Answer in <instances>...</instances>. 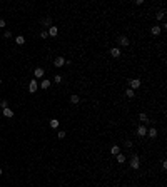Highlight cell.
Segmentation results:
<instances>
[{"label": "cell", "instance_id": "1", "mask_svg": "<svg viewBox=\"0 0 167 187\" xmlns=\"http://www.w3.org/2000/svg\"><path fill=\"white\" fill-rule=\"evenodd\" d=\"M140 84H142V82H140L139 79H132V80H129V85H130L129 89L135 90V89H139V87H140Z\"/></svg>", "mask_w": 167, "mask_h": 187}, {"label": "cell", "instance_id": "2", "mask_svg": "<svg viewBox=\"0 0 167 187\" xmlns=\"http://www.w3.org/2000/svg\"><path fill=\"white\" fill-rule=\"evenodd\" d=\"M139 157L137 155H132V159H130V167L132 169H139Z\"/></svg>", "mask_w": 167, "mask_h": 187}, {"label": "cell", "instance_id": "3", "mask_svg": "<svg viewBox=\"0 0 167 187\" xmlns=\"http://www.w3.org/2000/svg\"><path fill=\"white\" fill-rule=\"evenodd\" d=\"M117 44H119V45H124V47H127V45L130 44V42H129V39H127V37H124V35H120V37L117 39Z\"/></svg>", "mask_w": 167, "mask_h": 187}, {"label": "cell", "instance_id": "4", "mask_svg": "<svg viewBox=\"0 0 167 187\" xmlns=\"http://www.w3.org/2000/svg\"><path fill=\"white\" fill-rule=\"evenodd\" d=\"M44 74H45V70L42 69V67H37L35 70H33V75H35V79H40V77H44Z\"/></svg>", "mask_w": 167, "mask_h": 187}, {"label": "cell", "instance_id": "5", "mask_svg": "<svg viewBox=\"0 0 167 187\" xmlns=\"http://www.w3.org/2000/svg\"><path fill=\"white\" fill-rule=\"evenodd\" d=\"M28 90H30V94L37 92V80H30V84H28Z\"/></svg>", "mask_w": 167, "mask_h": 187}, {"label": "cell", "instance_id": "6", "mask_svg": "<svg viewBox=\"0 0 167 187\" xmlns=\"http://www.w3.org/2000/svg\"><path fill=\"white\" fill-rule=\"evenodd\" d=\"M47 33H49L50 37H57V33H59V28H57V27H52V25H50L49 30H47Z\"/></svg>", "mask_w": 167, "mask_h": 187}, {"label": "cell", "instance_id": "7", "mask_svg": "<svg viewBox=\"0 0 167 187\" xmlns=\"http://www.w3.org/2000/svg\"><path fill=\"white\" fill-rule=\"evenodd\" d=\"M64 64H65V59H64V57H57L55 62H54L55 67H64Z\"/></svg>", "mask_w": 167, "mask_h": 187}, {"label": "cell", "instance_id": "8", "mask_svg": "<svg viewBox=\"0 0 167 187\" xmlns=\"http://www.w3.org/2000/svg\"><path fill=\"white\" fill-rule=\"evenodd\" d=\"M137 135H140V137H144V135H147V129H145L144 125H140L139 129H137Z\"/></svg>", "mask_w": 167, "mask_h": 187}, {"label": "cell", "instance_id": "9", "mask_svg": "<svg viewBox=\"0 0 167 187\" xmlns=\"http://www.w3.org/2000/svg\"><path fill=\"white\" fill-rule=\"evenodd\" d=\"M110 55L114 59H117V57H120V50L117 49V47H114V49H110Z\"/></svg>", "mask_w": 167, "mask_h": 187}, {"label": "cell", "instance_id": "10", "mask_svg": "<svg viewBox=\"0 0 167 187\" xmlns=\"http://www.w3.org/2000/svg\"><path fill=\"white\" fill-rule=\"evenodd\" d=\"M147 135H149L150 139H156V137H157V130L152 127V129H149V130H147Z\"/></svg>", "mask_w": 167, "mask_h": 187}, {"label": "cell", "instance_id": "11", "mask_svg": "<svg viewBox=\"0 0 167 187\" xmlns=\"http://www.w3.org/2000/svg\"><path fill=\"white\" fill-rule=\"evenodd\" d=\"M3 115H5V117H8V119H12V117H13V110L7 107V109H3Z\"/></svg>", "mask_w": 167, "mask_h": 187}, {"label": "cell", "instance_id": "12", "mask_svg": "<svg viewBox=\"0 0 167 187\" xmlns=\"http://www.w3.org/2000/svg\"><path fill=\"white\" fill-rule=\"evenodd\" d=\"M161 30H162V28L159 27V25H154V27L150 28V32H152V35H159V33H161Z\"/></svg>", "mask_w": 167, "mask_h": 187}, {"label": "cell", "instance_id": "13", "mask_svg": "<svg viewBox=\"0 0 167 187\" xmlns=\"http://www.w3.org/2000/svg\"><path fill=\"white\" fill-rule=\"evenodd\" d=\"M70 102H72V104H79V102H80V97H79L77 94H72V95H70Z\"/></svg>", "mask_w": 167, "mask_h": 187}, {"label": "cell", "instance_id": "14", "mask_svg": "<svg viewBox=\"0 0 167 187\" xmlns=\"http://www.w3.org/2000/svg\"><path fill=\"white\" fill-rule=\"evenodd\" d=\"M110 154H112V155H117V154H120V147H119V145H114V147L110 149Z\"/></svg>", "mask_w": 167, "mask_h": 187}, {"label": "cell", "instance_id": "15", "mask_svg": "<svg viewBox=\"0 0 167 187\" xmlns=\"http://www.w3.org/2000/svg\"><path fill=\"white\" fill-rule=\"evenodd\" d=\"M125 95H127L129 99H134V97H135V92H134L132 89H127V90H125Z\"/></svg>", "mask_w": 167, "mask_h": 187}, {"label": "cell", "instance_id": "16", "mask_svg": "<svg viewBox=\"0 0 167 187\" xmlns=\"http://www.w3.org/2000/svg\"><path fill=\"white\" fill-rule=\"evenodd\" d=\"M15 42H17V45H23L25 44V39H23V35H18L15 39Z\"/></svg>", "mask_w": 167, "mask_h": 187}, {"label": "cell", "instance_id": "17", "mask_svg": "<svg viewBox=\"0 0 167 187\" xmlns=\"http://www.w3.org/2000/svg\"><path fill=\"white\" fill-rule=\"evenodd\" d=\"M117 162H119V164H124V162H125V155L117 154Z\"/></svg>", "mask_w": 167, "mask_h": 187}, {"label": "cell", "instance_id": "18", "mask_svg": "<svg viewBox=\"0 0 167 187\" xmlns=\"http://www.w3.org/2000/svg\"><path fill=\"white\" fill-rule=\"evenodd\" d=\"M50 127H52V129H57V127H59V120H57V119H52V120H50Z\"/></svg>", "mask_w": 167, "mask_h": 187}, {"label": "cell", "instance_id": "19", "mask_svg": "<svg viewBox=\"0 0 167 187\" xmlns=\"http://www.w3.org/2000/svg\"><path fill=\"white\" fill-rule=\"evenodd\" d=\"M40 87H42V89H49V87H50V80H42Z\"/></svg>", "mask_w": 167, "mask_h": 187}, {"label": "cell", "instance_id": "20", "mask_svg": "<svg viewBox=\"0 0 167 187\" xmlns=\"http://www.w3.org/2000/svg\"><path fill=\"white\" fill-rule=\"evenodd\" d=\"M139 119H140L142 122H147V115H145L144 112H140V114H139Z\"/></svg>", "mask_w": 167, "mask_h": 187}, {"label": "cell", "instance_id": "21", "mask_svg": "<svg viewBox=\"0 0 167 187\" xmlns=\"http://www.w3.org/2000/svg\"><path fill=\"white\" fill-rule=\"evenodd\" d=\"M54 82H55V84H60V82H62V75H55V77H54Z\"/></svg>", "mask_w": 167, "mask_h": 187}, {"label": "cell", "instance_id": "22", "mask_svg": "<svg viewBox=\"0 0 167 187\" xmlns=\"http://www.w3.org/2000/svg\"><path fill=\"white\" fill-rule=\"evenodd\" d=\"M7 105H8L7 100H2V102H0V107H2V109H7Z\"/></svg>", "mask_w": 167, "mask_h": 187}, {"label": "cell", "instance_id": "23", "mask_svg": "<svg viewBox=\"0 0 167 187\" xmlns=\"http://www.w3.org/2000/svg\"><path fill=\"white\" fill-rule=\"evenodd\" d=\"M57 137H59V139H64V137H65V132H64V130H60V132H57Z\"/></svg>", "mask_w": 167, "mask_h": 187}, {"label": "cell", "instance_id": "24", "mask_svg": "<svg viewBox=\"0 0 167 187\" xmlns=\"http://www.w3.org/2000/svg\"><path fill=\"white\" fill-rule=\"evenodd\" d=\"M162 18H164V12H159L157 13V20H162Z\"/></svg>", "mask_w": 167, "mask_h": 187}, {"label": "cell", "instance_id": "25", "mask_svg": "<svg viewBox=\"0 0 167 187\" xmlns=\"http://www.w3.org/2000/svg\"><path fill=\"white\" fill-rule=\"evenodd\" d=\"M40 37H42V39H47V37H49V33L44 30V32H40Z\"/></svg>", "mask_w": 167, "mask_h": 187}, {"label": "cell", "instance_id": "26", "mask_svg": "<svg viewBox=\"0 0 167 187\" xmlns=\"http://www.w3.org/2000/svg\"><path fill=\"white\" fill-rule=\"evenodd\" d=\"M162 169H164V171L167 169V162H166V160H162Z\"/></svg>", "mask_w": 167, "mask_h": 187}, {"label": "cell", "instance_id": "27", "mask_svg": "<svg viewBox=\"0 0 167 187\" xmlns=\"http://www.w3.org/2000/svg\"><path fill=\"white\" fill-rule=\"evenodd\" d=\"M50 22H52L50 18H45V20H44V23H45V25H50Z\"/></svg>", "mask_w": 167, "mask_h": 187}, {"label": "cell", "instance_id": "28", "mask_svg": "<svg viewBox=\"0 0 167 187\" xmlns=\"http://www.w3.org/2000/svg\"><path fill=\"white\" fill-rule=\"evenodd\" d=\"M5 37H7V39H8V37H12V32H10V30H7V32H5Z\"/></svg>", "mask_w": 167, "mask_h": 187}, {"label": "cell", "instance_id": "29", "mask_svg": "<svg viewBox=\"0 0 167 187\" xmlns=\"http://www.w3.org/2000/svg\"><path fill=\"white\" fill-rule=\"evenodd\" d=\"M0 27H5V20L3 18H0Z\"/></svg>", "mask_w": 167, "mask_h": 187}, {"label": "cell", "instance_id": "30", "mask_svg": "<svg viewBox=\"0 0 167 187\" xmlns=\"http://www.w3.org/2000/svg\"><path fill=\"white\" fill-rule=\"evenodd\" d=\"M0 176H2V169H0Z\"/></svg>", "mask_w": 167, "mask_h": 187}, {"label": "cell", "instance_id": "31", "mask_svg": "<svg viewBox=\"0 0 167 187\" xmlns=\"http://www.w3.org/2000/svg\"><path fill=\"white\" fill-rule=\"evenodd\" d=\"M0 84H2V79H0Z\"/></svg>", "mask_w": 167, "mask_h": 187}]
</instances>
